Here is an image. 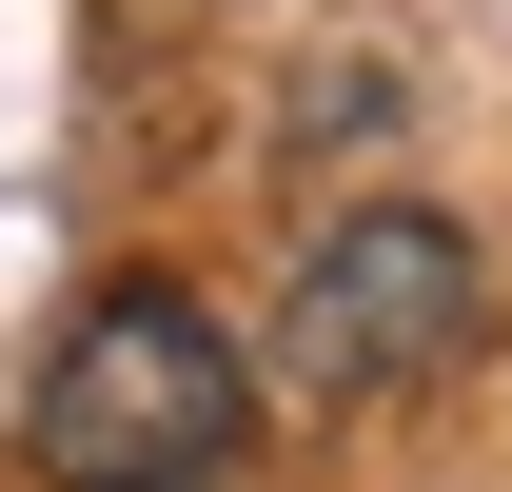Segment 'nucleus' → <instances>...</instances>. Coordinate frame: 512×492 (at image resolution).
<instances>
[{
  "label": "nucleus",
  "mask_w": 512,
  "mask_h": 492,
  "mask_svg": "<svg viewBox=\"0 0 512 492\" xmlns=\"http://www.w3.org/2000/svg\"><path fill=\"white\" fill-rule=\"evenodd\" d=\"M256 414V355L217 335V315L178 296V276H119V296L60 315V355H40V473L60 492H197L217 453H237Z\"/></svg>",
  "instance_id": "f257e3e1"
},
{
  "label": "nucleus",
  "mask_w": 512,
  "mask_h": 492,
  "mask_svg": "<svg viewBox=\"0 0 512 492\" xmlns=\"http://www.w3.org/2000/svg\"><path fill=\"white\" fill-rule=\"evenodd\" d=\"M473 315H493V256L453 237L434 197H355L316 256H296V296H276V394L296 414H375V394H414V374L473 355Z\"/></svg>",
  "instance_id": "f03ea898"
}]
</instances>
